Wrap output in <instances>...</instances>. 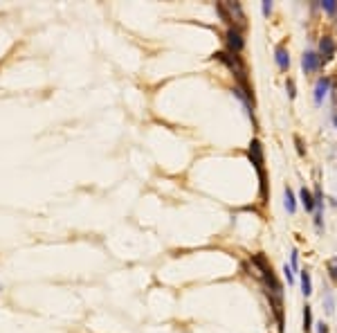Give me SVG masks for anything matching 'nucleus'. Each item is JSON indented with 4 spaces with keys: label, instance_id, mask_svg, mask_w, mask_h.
Returning a JSON list of instances; mask_svg holds the SVG:
<instances>
[{
    "label": "nucleus",
    "instance_id": "obj_1",
    "mask_svg": "<svg viewBox=\"0 0 337 333\" xmlns=\"http://www.w3.org/2000/svg\"><path fill=\"white\" fill-rule=\"evenodd\" d=\"M250 160L256 167L258 171V180H261V198H265V191H268V182H265V167H263V147L258 140H252L250 142Z\"/></svg>",
    "mask_w": 337,
    "mask_h": 333
},
{
    "label": "nucleus",
    "instance_id": "obj_2",
    "mask_svg": "<svg viewBox=\"0 0 337 333\" xmlns=\"http://www.w3.org/2000/svg\"><path fill=\"white\" fill-rule=\"evenodd\" d=\"M225 43H227L229 54H241V50L245 48V38H243V34H241V30H238V27H229V30H227Z\"/></svg>",
    "mask_w": 337,
    "mask_h": 333
},
{
    "label": "nucleus",
    "instance_id": "obj_3",
    "mask_svg": "<svg viewBox=\"0 0 337 333\" xmlns=\"http://www.w3.org/2000/svg\"><path fill=\"white\" fill-rule=\"evenodd\" d=\"M223 5H225V11L229 16V23L236 21L238 27H245V14H243V7L238 2H223Z\"/></svg>",
    "mask_w": 337,
    "mask_h": 333
},
{
    "label": "nucleus",
    "instance_id": "obj_4",
    "mask_svg": "<svg viewBox=\"0 0 337 333\" xmlns=\"http://www.w3.org/2000/svg\"><path fill=\"white\" fill-rule=\"evenodd\" d=\"M335 52H337V45H335V41H333V36H321V41H319L321 59H324V61H328V59L335 57Z\"/></svg>",
    "mask_w": 337,
    "mask_h": 333
},
{
    "label": "nucleus",
    "instance_id": "obj_5",
    "mask_svg": "<svg viewBox=\"0 0 337 333\" xmlns=\"http://www.w3.org/2000/svg\"><path fill=\"white\" fill-rule=\"evenodd\" d=\"M319 65H321V57H317L315 52H306L304 59H301V68H304L306 74H310V72H315V70H319Z\"/></svg>",
    "mask_w": 337,
    "mask_h": 333
},
{
    "label": "nucleus",
    "instance_id": "obj_6",
    "mask_svg": "<svg viewBox=\"0 0 337 333\" xmlns=\"http://www.w3.org/2000/svg\"><path fill=\"white\" fill-rule=\"evenodd\" d=\"M274 59H277V65L281 70H288L290 68V52L285 45H279V48L274 50Z\"/></svg>",
    "mask_w": 337,
    "mask_h": 333
},
{
    "label": "nucleus",
    "instance_id": "obj_7",
    "mask_svg": "<svg viewBox=\"0 0 337 333\" xmlns=\"http://www.w3.org/2000/svg\"><path fill=\"white\" fill-rule=\"evenodd\" d=\"M328 88H331V79H328V77H321L315 86V104H321V101H324Z\"/></svg>",
    "mask_w": 337,
    "mask_h": 333
},
{
    "label": "nucleus",
    "instance_id": "obj_8",
    "mask_svg": "<svg viewBox=\"0 0 337 333\" xmlns=\"http://www.w3.org/2000/svg\"><path fill=\"white\" fill-rule=\"evenodd\" d=\"M299 198H301V203H304L306 212H312V210H315V196H312L310 191L306 189V187L299 191Z\"/></svg>",
    "mask_w": 337,
    "mask_h": 333
},
{
    "label": "nucleus",
    "instance_id": "obj_9",
    "mask_svg": "<svg viewBox=\"0 0 337 333\" xmlns=\"http://www.w3.org/2000/svg\"><path fill=\"white\" fill-rule=\"evenodd\" d=\"M301 293H304L306 297L312 293V281H310V272H308V270L301 272Z\"/></svg>",
    "mask_w": 337,
    "mask_h": 333
},
{
    "label": "nucleus",
    "instance_id": "obj_10",
    "mask_svg": "<svg viewBox=\"0 0 337 333\" xmlns=\"http://www.w3.org/2000/svg\"><path fill=\"white\" fill-rule=\"evenodd\" d=\"M285 210L292 214V212L297 210V201H295V194H292V189L290 187H285Z\"/></svg>",
    "mask_w": 337,
    "mask_h": 333
},
{
    "label": "nucleus",
    "instance_id": "obj_11",
    "mask_svg": "<svg viewBox=\"0 0 337 333\" xmlns=\"http://www.w3.org/2000/svg\"><path fill=\"white\" fill-rule=\"evenodd\" d=\"M304 331H312V308L308 304L304 306Z\"/></svg>",
    "mask_w": 337,
    "mask_h": 333
},
{
    "label": "nucleus",
    "instance_id": "obj_12",
    "mask_svg": "<svg viewBox=\"0 0 337 333\" xmlns=\"http://www.w3.org/2000/svg\"><path fill=\"white\" fill-rule=\"evenodd\" d=\"M326 270H328V275H331V279L337 284V257H331L326 261Z\"/></svg>",
    "mask_w": 337,
    "mask_h": 333
},
{
    "label": "nucleus",
    "instance_id": "obj_13",
    "mask_svg": "<svg viewBox=\"0 0 337 333\" xmlns=\"http://www.w3.org/2000/svg\"><path fill=\"white\" fill-rule=\"evenodd\" d=\"M321 9H326V11H331L333 14V11L337 9V2L335 0H324V2H321Z\"/></svg>",
    "mask_w": 337,
    "mask_h": 333
},
{
    "label": "nucleus",
    "instance_id": "obj_14",
    "mask_svg": "<svg viewBox=\"0 0 337 333\" xmlns=\"http://www.w3.org/2000/svg\"><path fill=\"white\" fill-rule=\"evenodd\" d=\"M285 88H288V95H290V99H295V97H297L295 81H292V79H288V81H285Z\"/></svg>",
    "mask_w": 337,
    "mask_h": 333
},
{
    "label": "nucleus",
    "instance_id": "obj_15",
    "mask_svg": "<svg viewBox=\"0 0 337 333\" xmlns=\"http://www.w3.org/2000/svg\"><path fill=\"white\" fill-rule=\"evenodd\" d=\"M283 275H285V279H288V284H295V275H292V268H290L288 264L283 266Z\"/></svg>",
    "mask_w": 337,
    "mask_h": 333
},
{
    "label": "nucleus",
    "instance_id": "obj_16",
    "mask_svg": "<svg viewBox=\"0 0 337 333\" xmlns=\"http://www.w3.org/2000/svg\"><path fill=\"white\" fill-rule=\"evenodd\" d=\"M333 311H335V308H333V293L328 291L326 293V313L328 315H333Z\"/></svg>",
    "mask_w": 337,
    "mask_h": 333
},
{
    "label": "nucleus",
    "instance_id": "obj_17",
    "mask_svg": "<svg viewBox=\"0 0 337 333\" xmlns=\"http://www.w3.org/2000/svg\"><path fill=\"white\" fill-rule=\"evenodd\" d=\"M263 14H265V16H270V14H272V2H270V0H263Z\"/></svg>",
    "mask_w": 337,
    "mask_h": 333
},
{
    "label": "nucleus",
    "instance_id": "obj_18",
    "mask_svg": "<svg viewBox=\"0 0 337 333\" xmlns=\"http://www.w3.org/2000/svg\"><path fill=\"white\" fill-rule=\"evenodd\" d=\"M295 142H297V147H299V155H304L306 151H304V144H301V138H299V135H295Z\"/></svg>",
    "mask_w": 337,
    "mask_h": 333
},
{
    "label": "nucleus",
    "instance_id": "obj_19",
    "mask_svg": "<svg viewBox=\"0 0 337 333\" xmlns=\"http://www.w3.org/2000/svg\"><path fill=\"white\" fill-rule=\"evenodd\" d=\"M317 333H328V324L319 322V324H317Z\"/></svg>",
    "mask_w": 337,
    "mask_h": 333
},
{
    "label": "nucleus",
    "instance_id": "obj_20",
    "mask_svg": "<svg viewBox=\"0 0 337 333\" xmlns=\"http://www.w3.org/2000/svg\"><path fill=\"white\" fill-rule=\"evenodd\" d=\"M297 259H299V254H297V250H292V266L290 268H297Z\"/></svg>",
    "mask_w": 337,
    "mask_h": 333
},
{
    "label": "nucleus",
    "instance_id": "obj_21",
    "mask_svg": "<svg viewBox=\"0 0 337 333\" xmlns=\"http://www.w3.org/2000/svg\"><path fill=\"white\" fill-rule=\"evenodd\" d=\"M335 124H337V115H335Z\"/></svg>",
    "mask_w": 337,
    "mask_h": 333
}]
</instances>
